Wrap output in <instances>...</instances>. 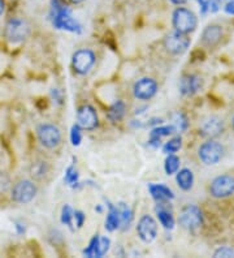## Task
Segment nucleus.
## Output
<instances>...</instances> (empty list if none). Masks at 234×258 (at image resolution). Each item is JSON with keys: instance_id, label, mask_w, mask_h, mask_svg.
I'll return each mask as SVG.
<instances>
[{"instance_id": "obj_1", "label": "nucleus", "mask_w": 234, "mask_h": 258, "mask_svg": "<svg viewBox=\"0 0 234 258\" xmlns=\"http://www.w3.org/2000/svg\"><path fill=\"white\" fill-rule=\"evenodd\" d=\"M50 19L52 21L53 28L77 33V34L82 32V26L72 17L70 8L62 3L61 0H51Z\"/></svg>"}, {"instance_id": "obj_2", "label": "nucleus", "mask_w": 234, "mask_h": 258, "mask_svg": "<svg viewBox=\"0 0 234 258\" xmlns=\"http://www.w3.org/2000/svg\"><path fill=\"white\" fill-rule=\"evenodd\" d=\"M30 24L22 17H12L4 26V38L11 44H20L25 42L30 35Z\"/></svg>"}, {"instance_id": "obj_3", "label": "nucleus", "mask_w": 234, "mask_h": 258, "mask_svg": "<svg viewBox=\"0 0 234 258\" xmlns=\"http://www.w3.org/2000/svg\"><path fill=\"white\" fill-rule=\"evenodd\" d=\"M11 200L16 204H30L38 195V183L33 179H20L10 189Z\"/></svg>"}, {"instance_id": "obj_4", "label": "nucleus", "mask_w": 234, "mask_h": 258, "mask_svg": "<svg viewBox=\"0 0 234 258\" xmlns=\"http://www.w3.org/2000/svg\"><path fill=\"white\" fill-rule=\"evenodd\" d=\"M38 142L46 150H55L61 145L62 135L59 126L52 123H42L35 129Z\"/></svg>"}, {"instance_id": "obj_5", "label": "nucleus", "mask_w": 234, "mask_h": 258, "mask_svg": "<svg viewBox=\"0 0 234 258\" xmlns=\"http://www.w3.org/2000/svg\"><path fill=\"white\" fill-rule=\"evenodd\" d=\"M224 145L215 139H208L198 148V158L206 166H215V164H217L224 158Z\"/></svg>"}, {"instance_id": "obj_6", "label": "nucleus", "mask_w": 234, "mask_h": 258, "mask_svg": "<svg viewBox=\"0 0 234 258\" xmlns=\"http://www.w3.org/2000/svg\"><path fill=\"white\" fill-rule=\"evenodd\" d=\"M172 25L177 32L190 34L197 29L198 17L195 16L193 11L184 8V7H178L173 11V15H172Z\"/></svg>"}, {"instance_id": "obj_7", "label": "nucleus", "mask_w": 234, "mask_h": 258, "mask_svg": "<svg viewBox=\"0 0 234 258\" xmlns=\"http://www.w3.org/2000/svg\"><path fill=\"white\" fill-rule=\"evenodd\" d=\"M190 38L189 34H184V33H180L177 30H173L171 33H167L164 37H163L162 44L164 50L168 52L169 55H173V56H178V55L185 54L187 51V48L190 47Z\"/></svg>"}, {"instance_id": "obj_8", "label": "nucleus", "mask_w": 234, "mask_h": 258, "mask_svg": "<svg viewBox=\"0 0 234 258\" xmlns=\"http://www.w3.org/2000/svg\"><path fill=\"white\" fill-rule=\"evenodd\" d=\"M178 223L189 232L199 230L203 226V213L199 206L193 204L185 205L178 214Z\"/></svg>"}, {"instance_id": "obj_9", "label": "nucleus", "mask_w": 234, "mask_h": 258, "mask_svg": "<svg viewBox=\"0 0 234 258\" xmlns=\"http://www.w3.org/2000/svg\"><path fill=\"white\" fill-rule=\"evenodd\" d=\"M208 192L211 197L217 200L228 199L234 195V175L224 173L209 183Z\"/></svg>"}, {"instance_id": "obj_10", "label": "nucleus", "mask_w": 234, "mask_h": 258, "mask_svg": "<svg viewBox=\"0 0 234 258\" xmlns=\"http://www.w3.org/2000/svg\"><path fill=\"white\" fill-rule=\"evenodd\" d=\"M95 61H97V56H95V52L93 50L80 48L72 56V68L77 75L86 76L93 70Z\"/></svg>"}, {"instance_id": "obj_11", "label": "nucleus", "mask_w": 234, "mask_h": 258, "mask_svg": "<svg viewBox=\"0 0 234 258\" xmlns=\"http://www.w3.org/2000/svg\"><path fill=\"white\" fill-rule=\"evenodd\" d=\"M159 92V84L152 77H140L133 85V95L138 101H150Z\"/></svg>"}, {"instance_id": "obj_12", "label": "nucleus", "mask_w": 234, "mask_h": 258, "mask_svg": "<svg viewBox=\"0 0 234 258\" xmlns=\"http://www.w3.org/2000/svg\"><path fill=\"white\" fill-rule=\"evenodd\" d=\"M225 131L224 120L217 115H209L202 119L199 123L198 132L204 139H216L218 136H221Z\"/></svg>"}, {"instance_id": "obj_13", "label": "nucleus", "mask_w": 234, "mask_h": 258, "mask_svg": "<svg viewBox=\"0 0 234 258\" xmlns=\"http://www.w3.org/2000/svg\"><path fill=\"white\" fill-rule=\"evenodd\" d=\"M77 124L82 131H94L99 125L97 110L91 104H82L77 110Z\"/></svg>"}, {"instance_id": "obj_14", "label": "nucleus", "mask_w": 234, "mask_h": 258, "mask_svg": "<svg viewBox=\"0 0 234 258\" xmlns=\"http://www.w3.org/2000/svg\"><path fill=\"white\" fill-rule=\"evenodd\" d=\"M51 171H52V166H51L50 161H47L43 157H37L30 162L28 168L29 176L33 179L35 183H43L47 181V179L50 177Z\"/></svg>"}, {"instance_id": "obj_15", "label": "nucleus", "mask_w": 234, "mask_h": 258, "mask_svg": "<svg viewBox=\"0 0 234 258\" xmlns=\"http://www.w3.org/2000/svg\"><path fill=\"white\" fill-rule=\"evenodd\" d=\"M137 233L139 239L146 244H150L158 236V223L155 218L148 214H144L140 217L137 226Z\"/></svg>"}, {"instance_id": "obj_16", "label": "nucleus", "mask_w": 234, "mask_h": 258, "mask_svg": "<svg viewBox=\"0 0 234 258\" xmlns=\"http://www.w3.org/2000/svg\"><path fill=\"white\" fill-rule=\"evenodd\" d=\"M203 88V79L200 76L194 75V73H187L184 75L180 80L178 89L184 97H193L197 93H199Z\"/></svg>"}, {"instance_id": "obj_17", "label": "nucleus", "mask_w": 234, "mask_h": 258, "mask_svg": "<svg viewBox=\"0 0 234 258\" xmlns=\"http://www.w3.org/2000/svg\"><path fill=\"white\" fill-rule=\"evenodd\" d=\"M222 28L220 25H208L202 33V37H200V43L202 46H204L206 48H213L216 47L222 39Z\"/></svg>"}, {"instance_id": "obj_18", "label": "nucleus", "mask_w": 234, "mask_h": 258, "mask_svg": "<svg viewBox=\"0 0 234 258\" xmlns=\"http://www.w3.org/2000/svg\"><path fill=\"white\" fill-rule=\"evenodd\" d=\"M169 201H160L158 202V208H156V215L166 230H173L175 228V217L172 214V209L169 206Z\"/></svg>"}, {"instance_id": "obj_19", "label": "nucleus", "mask_w": 234, "mask_h": 258, "mask_svg": "<svg viewBox=\"0 0 234 258\" xmlns=\"http://www.w3.org/2000/svg\"><path fill=\"white\" fill-rule=\"evenodd\" d=\"M148 190L155 201H172L175 199V195L172 189L164 184H148Z\"/></svg>"}, {"instance_id": "obj_20", "label": "nucleus", "mask_w": 234, "mask_h": 258, "mask_svg": "<svg viewBox=\"0 0 234 258\" xmlns=\"http://www.w3.org/2000/svg\"><path fill=\"white\" fill-rule=\"evenodd\" d=\"M176 181L180 189L189 192L194 185V173L190 168H182L176 172Z\"/></svg>"}, {"instance_id": "obj_21", "label": "nucleus", "mask_w": 234, "mask_h": 258, "mask_svg": "<svg viewBox=\"0 0 234 258\" xmlns=\"http://www.w3.org/2000/svg\"><path fill=\"white\" fill-rule=\"evenodd\" d=\"M125 113H126V104H125V102L116 101L107 111V119L111 123H117V121L124 119Z\"/></svg>"}, {"instance_id": "obj_22", "label": "nucleus", "mask_w": 234, "mask_h": 258, "mask_svg": "<svg viewBox=\"0 0 234 258\" xmlns=\"http://www.w3.org/2000/svg\"><path fill=\"white\" fill-rule=\"evenodd\" d=\"M120 227V213L117 206L108 204V214L106 218V230L113 232Z\"/></svg>"}, {"instance_id": "obj_23", "label": "nucleus", "mask_w": 234, "mask_h": 258, "mask_svg": "<svg viewBox=\"0 0 234 258\" xmlns=\"http://www.w3.org/2000/svg\"><path fill=\"white\" fill-rule=\"evenodd\" d=\"M171 125L175 128L176 133H180V132H185L189 126V120H187L186 115L184 112H173L171 115Z\"/></svg>"}, {"instance_id": "obj_24", "label": "nucleus", "mask_w": 234, "mask_h": 258, "mask_svg": "<svg viewBox=\"0 0 234 258\" xmlns=\"http://www.w3.org/2000/svg\"><path fill=\"white\" fill-rule=\"evenodd\" d=\"M117 209H119L120 213V226L122 227V230H126L133 221V213H131L128 205L124 204V202L117 205Z\"/></svg>"}, {"instance_id": "obj_25", "label": "nucleus", "mask_w": 234, "mask_h": 258, "mask_svg": "<svg viewBox=\"0 0 234 258\" xmlns=\"http://www.w3.org/2000/svg\"><path fill=\"white\" fill-rule=\"evenodd\" d=\"M180 164L181 161L180 158L176 154H168L166 158V162H164V170H166L167 175H173V173L177 172L180 170Z\"/></svg>"}, {"instance_id": "obj_26", "label": "nucleus", "mask_w": 234, "mask_h": 258, "mask_svg": "<svg viewBox=\"0 0 234 258\" xmlns=\"http://www.w3.org/2000/svg\"><path fill=\"white\" fill-rule=\"evenodd\" d=\"M182 148V139L180 136H176L173 139H171L169 141H167L164 145H163V151L168 154H175L177 153L180 149Z\"/></svg>"}, {"instance_id": "obj_27", "label": "nucleus", "mask_w": 234, "mask_h": 258, "mask_svg": "<svg viewBox=\"0 0 234 258\" xmlns=\"http://www.w3.org/2000/svg\"><path fill=\"white\" fill-rule=\"evenodd\" d=\"M173 133H176V131L171 124H169V125H158L150 132V137L162 139V137H167V136H171L173 135Z\"/></svg>"}, {"instance_id": "obj_28", "label": "nucleus", "mask_w": 234, "mask_h": 258, "mask_svg": "<svg viewBox=\"0 0 234 258\" xmlns=\"http://www.w3.org/2000/svg\"><path fill=\"white\" fill-rule=\"evenodd\" d=\"M12 179L8 175V172L0 170V195L10 192L11 186H12Z\"/></svg>"}, {"instance_id": "obj_29", "label": "nucleus", "mask_w": 234, "mask_h": 258, "mask_svg": "<svg viewBox=\"0 0 234 258\" xmlns=\"http://www.w3.org/2000/svg\"><path fill=\"white\" fill-rule=\"evenodd\" d=\"M73 213L74 211L72 210V208L69 205H64L61 209V223L65 224V226L73 227Z\"/></svg>"}, {"instance_id": "obj_30", "label": "nucleus", "mask_w": 234, "mask_h": 258, "mask_svg": "<svg viewBox=\"0 0 234 258\" xmlns=\"http://www.w3.org/2000/svg\"><path fill=\"white\" fill-rule=\"evenodd\" d=\"M109 245H111V240L106 236H100L99 242H98L97 253H95V257H103L107 252H108Z\"/></svg>"}, {"instance_id": "obj_31", "label": "nucleus", "mask_w": 234, "mask_h": 258, "mask_svg": "<svg viewBox=\"0 0 234 258\" xmlns=\"http://www.w3.org/2000/svg\"><path fill=\"white\" fill-rule=\"evenodd\" d=\"M99 235H95L93 239L90 240V244L89 246L84 250V254L86 257H95V253H97V248H98V242H99Z\"/></svg>"}, {"instance_id": "obj_32", "label": "nucleus", "mask_w": 234, "mask_h": 258, "mask_svg": "<svg viewBox=\"0 0 234 258\" xmlns=\"http://www.w3.org/2000/svg\"><path fill=\"white\" fill-rule=\"evenodd\" d=\"M70 141H72L73 146H78L82 141V129L74 124L72 126V131H70Z\"/></svg>"}, {"instance_id": "obj_33", "label": "nucleus", "mask_w": 234, "mask_h": 258, "mask_svg": "<svg viewBox=\"0 0 234 258\" xmlns=\"http://www.w3.org/2000/svg\"><path fill=\"white\" fill-rule=\"evenodd\" d=\"M65 181L69 184V185H75L78 181V173L75 171L74 166H69L66 168V172H65Z\"/></svg>"}, {"instance_id": "obj_34", "label": "nucleus", "mask_w": 234, "mask_h": 258, "mask_svg": "<svg viewBox=\"0 0 234 258\" xmlns=\"http://www.w3.org/2000/svg\"><path fill=\"white\" fill-rule=\"evenodd\" d=\"M215 257H234V249L229 248V246H221L213 253Z\"/></svg>"}, {"instance_id": "obj_35", "label": "nucleus", "mask_w": 234, "mask_h": 258, "mask_svg": "<svg viewBox=\"0 0 234 258\" xmlns=\"http://www.w3.org/2000/svg\"><path fill=\"white\" fill-rule=\"evenodd\" d=\"M85 219H86V217H85V214L82 211L75 210L74 213H73V221L75 222V226H77L78 228H81V227L84 226Z\"/></svg>"}, {"instance_id": "obj_36", "label": "nucleus", "mask_w": 234, "mask_h": 258, "mask_svg": "<svg viewBox=\"0 0 234 258\" xmlns=\"http://www.w3.org/2000/svg\"><path fill=\"white\" fill-rule=\"evenodd\" d=\"M218 6L220 2L218 0H207V7H208V12L215 13L218 11Z\"/></svg>"}, {"instance_id": "obj_37", "label": "nucleus", "mask_w": 234, "mask_h": 258, "mask_svg": "<svg viewBox=\"0 0 234 258\" xmlns=\"http://www.w3.org/2000/svg\"><path fill=\"white\" fill-rule=\"evenodd\" d=\"M224 11L228 13V15H234V0L228 2V3H225Z\"/></svg>"}, {"instance_id": "obj_38", "label": "nucleus", "mask_w": 234, "mask_h": 258, "mask_svg": "<svg viewBox=\"0 0 234 258\" xmlns=\"http://www.w3.org/2000/svg\"><path fill=\"white\" fill-rule=\"evenodd\" d=\"M4 8H6V3H4V0H0V16L3 15Z\"/></svg>"}, {"instance_id": "obj_39", "label": "nucleus", "mask_w": 234, "mask_h": 258, "mask_svg": "<svg viewBox=\"0 0 234 258\" xmlns=\"http://www.w3.org/2000/svg\"><path fill=\"white\" fill-rule=\"evenodd\" d=\"M172 3L173 4H178V6H180V4H184V3H186L187 0H171Z\"/></svg>"}, {"instance_id": "obj_40", "label": "nucleus", "mask_w": 234, "mask_h": 258, "mask_svg": "<svg viewBox=\"0 0 234 258\" xmlns=\"http://www.w3.org/2000/svg\"><path fill=\"white\" fill-rule=\"evenodd\" d=\"M70 2H72V3H81V2H84V0H70Z\"/></svg>"}, {"instance_id": "obj_41", "label": "nucleus", "mask_w": 234, "mask_h": 258, "mask_svg": "<svg viewBox=\"0 0 234 258\" xmlns=\"http://www.w3.org/2000/svg\"><path fill=\"white\" fill-rule=\"evenodd\" d=\"M218 2H220V3H228V2H231V0H218Z\"/></svg>"}, {"instance_id": "obj_42", "label": "nucleus", "mask_w": 234, "mask_h": 258, "mask_svg": "<svg viewBox=\"0 0 234 258\" xmlns=\"http://www.w3.org/2000/svg\"><path fill=\"white\" fill-rule=\"evenodd\" d=\"M231 125H233V129H234V116H233V120H231Z\"/></svg>"}]
</instances>
